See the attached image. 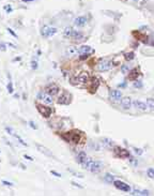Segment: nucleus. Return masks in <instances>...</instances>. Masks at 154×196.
Returning <instances> with one entry per match:
<instances>
[{
  "mask_svg": "<svg viewBox=\"0 0 154 196\" xmlns=\"http://www.w3.org/2000/svg\"><path fill=\"white\" fill-rule=\"evenodd\" d=\"M24 158H25V159H27V160H29V161H33V159H32L31 157H29V156H26V154L24 156Z\"/></svg>",
  "mask_w": 154,
  "mask_h": 196,
  "instance_id": "nucleus-46",
  "label": "nucleus"
},
{
  "mask_svg": "<svg viewBox=\"0 0 154 196\" xmlns=\"http://www.w3.org/2000/svg\"><path fill=\"white\" fill-rule=\"evenodd\" d=\"M77 80H78V82H81V84H87L89 81V74L87 72H83V73L78 75Z\"/></svg>",
  "mask_w": 154,
  "mask_h": 196,
  "instance_id": "nucleus-14",
  "label": "nucleus"
},
{
  "mask_svg": "<svg viewBox=\"0 0 154 196\" xmlns=\"http://www.w3.org/2000/svg\"><path fill=\"white\" fill-rule=\"evenodd\" d=\"M92 162H93V161H92V159H91V158H88V157H87L86 161H85L83 164H81V165H83V166H84V168H86V169H89V167H90V165H91V163H92Z\"/></svg>",
  "mask_w": 154,
  "mask_h": 196,
  "instance_id": "nucleus-26",
  "label": "nucleus"
},
{
  "mask_svg": "<svg viewBox=\"0 0 154 196\" xmlns=\"http://www.w3.org/2000/svg\"><path fill=\"white\" fill-rule=\"evenodd\" d=\"M66 53H68L69 56H75L76 54H78V49L74 46H70V47L66 49Z\"/></svg>",
  "mask_w": 154,
  "mask_h": 196,
  "instance_id": "nucleus-24",
  "label": "nucleus"
},
{
  "mask_svg": "<svg viewBox=\"0 0 154 196\" xmlns=\"http://www.w3.org/2000/svg\"><path fill=\"white\" fill-rule=\"evenodd\" d=\"M7 30H8V31H9L10 33H11L12 35H13V37H14V38H17V34H16V33H15V32L13 31V30H12V29H9V28H8Z\"/></svg>",
  "mask_w": 154,
  "mask_h": 196,
  "instance_id": "nucleus-40",
  "label": "nucleus"
},
{
  "mask_svg": "<svg viewBox=\"0 0 154 196\" xmlns=\"http://www.w3.org/2000/svg\"><path fill=\"white\" fill-rule=\"evenodd\" d=\"M133 104H134V106L137 108V109H140V110H146L147 108H148V106L145 104V103L141 102V101H139V100L134 101V102H133Z\"/></svg>",
  "mask_w": 154,
  "mask_h": 196,
  "instance_id": "nucleus-19",
  "label": "nucleus"
},
{
  "mask_svg": "<svg viewBox=\"0 0 154 196\" xmlns=\"http://www.w3.org/2000/svg\"><path fill=\"white\" fill-rule=\"evenodd\" d=\"M147 106L150 108L151 110H154V99H151V97L147 99Z\"/></svg>",
  "mask_w": 154,
  "mask_h": 196,
  "instance_id": "nucleus-29",
  "label": "nucleus"
},
{
  "mask_svg": "<svg viewBox=\"0 0 154 196\" xmlns=\"http://www.w3.org/2000/svg\"><path fill=\"white\" fill-rule=\"evenodd\" d=\"M0 50H2V51L7 50V45L4 43H2V42H0Z\"/></svg>",
  "mask_w": 154,
  "mask_h": 196,
  "instance_id": "nucleus-37",
  "label": "nucleus"
},
{
  "mask_svg": "<svg viewBox=\"0 0 154 196\" xmlns=\"http://www.w3.org/2000/svg\"><path fill=\"white\" fill-rule=\"evenodd\" d=\"M73 32H74L73 28H72V27H66L64 29V31H63V35H64V37H66V38H71L72 34H73Z\"/></svg>",
  "mask_w": 154,
  "mask_h": 196,
  "instance_id": "nucleus-23",
  "label": "nucleus"
},
{
  "mask_svg": "<svg viewBox=\"0 0 154 196\" xmlns=\"http://www.w3.org/2000/svg\"><path fill=\"white\" fill-rule=\"evenodd\" d=\"M124 58H125V60H127V61H131V60H133L135 58V54L133 53V51H130V53H125L124 54Z\"/></svg>",
  "mask_w": 154,
  "mask_h": 196,
  "instance_id": "nucleus-27",
  "label": "nucleus"
},
{
  "mask_svg": "<svg viewBox=\"0 0 154 196\" xmlns=\"http://www.w3.org/2000/svg\"><path fill=\"white\" fill-rule=\"evenodd\" d=\"M8 91H9V93H13V91H14V88H13V84H12V81H9V84H8Z\"/></svg>",
  "mask_w": 154,
  "mask_h": 196,
  "instance_id": "nucleus-35",
  "label": "nucleus"
},
{
  "mask_svg": "<svg viewBox=\"0 0 154 196\" xmlns=\"http://www.w3.org/2000/svg\"><path fill=\"white\" fill-rule=\"evenodd\" d=\"M4 10H7L8 13H9V12H12V8L10 7V6H6V7H4Z\"/></svg>",
  "mask_w": 154,
  "mask_h": 196,
  "instance_id": "nucleus-42",
  "label": "nucleus"
},
{
  "mask_svg": "<svg viewBox=\"0 0 154 196\" xmlns=\"http://www.w3.org/2000/svg\"><path fill=\"white\" fill-rule=\"evenodd\" d=\"M139 76V71L137 69H133L131 72H128V79L130 80H136Z\"/></svg>",
  "mask_w": 154,
  "mask_h": 196,
  "instance_id": "nucleus-18",
  "label": "nucleus"
},
{
  "mask_svg": "<svg viewBox=\"0 0 154 196\" xmlns=\"http://www.w3.org/2000/svg\"><path fill=\"white\" fill-rule=\"evenodd\" d=\"M31 68L33 70H37L38 69V63H37V61H32L31 62Z\"/></svg>",
  "mask_w": 154,
  "mask_h": 196,
  "instance_id": "nucleus-38",
  "label": "nucleus"
},
{
  "mask_svg": "<svg viewBox=\"0 0 154 196\" xmlns=\"http://www.w3.org/2000/svg\"><path fill=\"white\" fill-rule=\"evenodd\" d=\"M147 173H148V176L150 178H152V179L154 178V169L153 168H149Z\"/></svg>",
  "mask_w": 154,
  "mask_h": 196,
  "instance_id": "nucleus-36",
  "label": "nucleus"
},
{
  "mask_svg": "<svg viewBox=\"0 0 154 196\" xmlns=\"http://www.w3.org/2000/svg\"><path fill=\"white\" fill-rule=\"evenodd\" d=\"M37 109L42 116H44L45 118H49L51 116V113H53V109L48 106H45L42 104H37Z\"/></svg>",
  "mask_w": 154,
  "mask_h": 196,
  "instance_id": "nucleus-2",
  "label": "nucleus"
},
{
  "mask_svg": "<svg viewBox=\"0 0 154 196\" xmlns=\"http://www.w3.org/2000/svg\"><path fill=\"white\" fill-rule=\"evenodd\" d=\"M63 139H65L66 142H72L74 144H78L80 142V134L79 132L77 131H71V132H68L63 134V135H61Z\"/></svg>",
  "mask_w": 154,
  "mask_h": 196,
  "instance_id": "nucleus-1",
  "label": "nucleus"
},
{
  "mask_svg": "<svg viewBox=\"0 0 154 196\" xmlns=\"http://www.w3.org/2000/svg\"><path fill=\"white\" fill-rule=\"evenodd\" d=\"M72 99V95L66 91H63L62 93L60 94V96L58 97V104H62V105H69L71 103V100Z\"/></svg>",
  "mask_w": 154,
  "mask_h": 196,
  "instance_id": "nucleus-4",
  "label": "nucleus"
},
{
  "mask_svg": "<svg viewBox=\"0 0 154 196\" xmlns=\"http://www.w3.org/2000/svg\"><path fill=\"white\" fill-rule=\"evenodd\" d=\"M135 152H136L137 154H142V150H141V149H137V148H135Z\"/></svg>",
  "mask_w": 154,
  "mask_h": 196,
  "instance_id": "nucleus-45",
  "label": "nucleus"
},
{
  "mask_svg": "<svg viewBox=\"0 0 154 196\" xmlns=\"http://www.w3.org/2000/svg\"><path fill=\"white\" fill-rule=\"evenodd\" d=\"M2 183H3L4 185H7V187H13V183H12V182L6 181V180H3V181H2Z\"/></svg>",
  "mask_w": 154,
  "mask_h": 196,
  "instance_id": "nucleus-39",
  "label": "nucleus"
},
{
  "mask_svg": "<svg viewBox=\"0 0 154 196\" xmlns=\"http://www.w3.org/2000/svg\"><path fill=\"white\" fill-rule=\"evenodd\" d=\"M134 87H138V88H140V87H142V84H141V82H139V81H138V82H135V84H134Z\"/></svg>",
  "mask_w": 154,
  "mask_h": 196,
  "instance_id": "nucleus-43",
  "label": "nucleus"
},
{
  "mask_svg": "<svg viewBox=\"0 0 154 196\" xmlns=\"http://www.w3.org/2000/svg\"><path fill=\"white\" fill-rule=\"evenodd\" d=\"M35 147H37V149L39 150V152L43 153L44 156H46V157H49V158H51V157H53V153H51V151L49 150V149H47V148H46V147H44L43 145H40V144H35Z\"/></svg>",
  "mask_w": 154,
  "mask_h": 196,
  "instance_id": "nucleus-11",
  "label": "nucleus"
},
{
  "mask_svg": "<svg viewBox=\"0 0 154 196\" xmlns=\"http://www.w3.org/2000/svg\"><path fill=\"white\" fill-rule=\"evenodd\" d=\"M132 195H149L148 191H139V190H134L131 193Z\"/></svg>",
  "mask_w": 154,
  "mask_h": 196,
  "instance_id": "nucleus-28",
  "label": "nucleus"
},
{
  "mask_svg": "<svg viewBox=\"0 0 154 196\" xmlns=\"http://www.w3.org/2000/svg\"><path fill=\"white\" fill-rule=\"evenodd\" d=\"M122 97V93L119 90H111L110 91V99L114 101H120V99Z\"/></svg>",
  "mask_w": 154,
  "mask_h": 196,
  "instance_id": "nucleus-15",
  "label": "nucleus"
},
{
  "mask_svg": "<svg viewBox=\"0 0 154 196\" xmlns=\"http://www.w3.org/2000/svg\"><path fill=\"white\" fill-rule=\"evenodd\" d=\"M14 137H15V138H16V139H17V141H18V142H19L20 144H22V145H23V146H26V147H27V146H28V145H27V143H26V142L24 141V139H23L22 137H20V136L18 135V134H15V136H14Z\"/></svg>",
  "mask_w": 154,
  "mask_h": 196,
  "instance_id": "nucleus-31",
  "label": "nucleus"
},
{
  "mask_svg": "<svg viewBox=\"0 0 154 196\" xmlns=\"http://www.w3.org/2000/svg\"><path fill=\"white\" fill-rule=\"evenodd\" d=\"M102 167H103V163H102V162H100V161H93V162L91 163V165H90L89 171H90L91 173L96 174V173L101 172Z\"/></svg>",
  "mask_w": 154,
  "mask_h": 196,
  "instance_id": "nucleus-7",
  "label": "nucleus"
},
{
  "mask_svg": "<svg viewBox=\"0 0 154 196\" xmlns=\"http://www.w3.org/2000/svg\"><path fill=\"white\" fill-rule=\"evenodd\" d=\"M132 99L128 96H125V97H121V106L122 108H124V109H128V108H131L132 106Z\"/></svg>",
  "mask_w": 154,
  "mask_h": 196,
  "instance_id": "nucleus-12",
  "label": "nucleus"
},
{
  "mask_svg": "<svg viewBox=\"0 0 154 196\" xmlns=\"http://www.w3.org/2000/svg\"><path fill=\"white\" fill-rule=\"evenodd\" d=\"M115 156L118 157V158H121V159H126L130 157V152H128L127 150H125V149H123V148H119V147H116L115 148Z\"/></svg>",
  "mask_w": 154,
  "mask_h": 196,
  "instance_id": "nucleus-6",
  "label": "nucleus"
},
{
  "mask_svg": "<svg viewBox=\"0 0 154 196\" xmlns=\"http://www.w3.org/2000/svg\"><path fill=\"white\" fill-rule=\"evenodd\" d=\"M74 24L77 27H84V26L87 24V18L85 16H78L74 19Z\"/></svg>",
  "mask_w": 154,
  "mask_h": 196,
  "instance_id": "nucleus-13",
  "label": "nucleus"
},
{
  "mask_svg": "<svg viewBox=\"0 0 154 196\" xmlns=\"http://www.w3.org/2000/svg\"><path fill=\"white\" fill-rule=\"evenodd\" d=\"M121 71H122L123 74H127L128 73V65L127 64H123L121 66Z\"/></svg>",
  "mask_w": 154,
  "mask_h": 196,
  "instance_id": "nucleus-34",
  "label": "nucleus"
},
{
  "mask_svg": "<svg viewBox=\"0 0 154 196\" xmlns=\"http://www.w3.org/2000/svg\"><path fill=\"white\" fill-rule=\"evenodd\" d=\"M101 145L105 148H110L112 145H114V143H112V141L109 138H103L101 141Z\"/></svg>",
  "mask_w": 154,
  "mask_h": 196,
  "instance_id": "nucleus-21",
  "label": "nucleus"
},
{
  "mask_svg": "<svg viewBox=\"0 0 154 196\" xmlns=\"http://www.w3.org/2000/svg\"><path fill=\"white\" fill-rule=\"evenodd\" d=\"M59 90H60V89H59V87H58L57 85L51 84V85H49V86L46 87L45 92H46V93H48L49 95L54 96V95H56V94L59 93Z\"/></svg>",
  "mask_w": 154,
  "mask_h": 196,
  "instance_id": "nucleus-8",
  "label": "nucleus"
},
{
  "mask_svg": "<svg viewBox=\"0 0 154 196\" xmlns=\"http://www.w3.org/2000/svg\"><path fill=\"white\" fill-rule=\"evenodd\" d=\"M114 184H115V187L118 190L123 191V192H130V191H131L130 185L124 183V182H122V181H119V180H116V181H114Z\"/></svg>",
  "mask_w": 154,
  "mask_h": 196,
  "instance_id": "nucleus-9",
  "label": "nucleus"
},
{
  "mask_svg": "<svg viewBox=\"0 0 154 196\" xmlns=\"http://www.w3.org/2000/svg\"><path fill=\"white\" fill-rule=\"evenodd\" d=\"M111 62L108 60H103L101 62L97 64V70L101 71V72H104V71H108L110 68H111Z\"/></svg>",
  "mask_w": 154,
  "mask_h": 196,
  "instance_id": "nucleus-10",
  "label": "nucleus"
},
{
  "mask_svg": "<svg viewBox=\"0 0 154 196\" xmlns=\"http://www.w3.org/2000/svg\"><path fill=\"white\" fill-rule=\"evenodd\" d=\"M134 2L136 3V6L138 8H142L147 3V0H134Z\"/></svg>",
  "mask_w": 154,
  "mask_h": 196,
  "instance_id": "nucleus-30",
  "label": "nucleus"
},
{
  "mask_svg": "<svg viewBox=\"0 0 154 196\" xmlns=\"http://www.w3.org/2000/svg\"><path fill=\"white\" fill-rule=\"evenodd\" d=\"M6 131L10 134V135H12V136H15V134H16V132H15L12 128H10V127H6Z\"/></svg>",
  "mask_w": 154,
  "mask_h": 196,
  "instance_id": "nucleus-33",
  "label": "nucleus"
},
{
  "mask_svg": "<svg viewBox=\"0 0 154 196\" xmlns=\"http://www.w3.org/2000/svg\"><path fill=\"white\" fill-rule=\"evenodd\" d=\"M130 161H131V162H132L133 164H135V165H137V161H135V160H134V159H133V158H131V159H130Z\"/></svg>",
  "mask_w": 154,
  "mask_h": 196,
  "instance_id": "nucleus-47",
  "label": "nucleus"
},
{
  "mask_svg": "<svg viewBox=\"0 0 154 196\" xmlns=\"http://www.w3.org/2000/svg\"><path fill=\"white\" fill-rule=\"evenodd\" d=\"M86 159H87V154H86V152H85V151H80L78 154H77L76 161H77V163L83 164V163L86 161Z\"/></svg>",
  "mask_w": 154,
  "mask_h": 196,
  "instance_id": "nucleus-20",
  "label": "nucleus"
},
{
  "mask_svg": "<svg viewBox=\"0 0 154 196\" xmlns=\"http://www.w3.org/2000/svg\"><path fill=\"white\" fill-rule=\"evenodd\" d=\"M57 32V29L54 28V27H49V26H44L41 29V35L43 38H49V37H53V35Z\"/></svg>",
  "mask_w": 154,
  "mask_h": 196,
  "instance_id": "nucleus-3",
  "label": "nucleus"
},
{
  "mask_svg": "<svg viewBox=\"0 0 154 196\" xmlns=\"http://www.w3.org/2000/svg\"><path fill=\"white\" fill-rule=\"evenodd\" d=\"M29 124H30V127H31L32 129H34V130H37V129H38V127L35 125V123H34L33 121H30V122H29Z\"/></svg>",
  "mask_w": 154,
  "mask_h": 196,
  "instance_id": "nucleus-41",
  "label": "nucleus"
},
{
  "mask_svg": "<svg viewBox=\"0 0 154 196\" xmlns=\"http://www.w3.org/2000/svg\"><path fill=\"white\" fill-rule=\"evenodd\" d=\"M104 180H105L106 182H108V183H114L115 177L112 176V175H110V174H106L105 176H104Z\"/></svg>",
  "mask_w": 154,
  "mask_h": 196,
  "instance_id": "nucleus-25",
  "label": "nucleus"
},
{
  "mask_svg": "<svg viewBox=\"0 0 154 196\" xmlns=\"http://www.w3.org/2000/svg\"><path fill=\"white\" fill-rule=\"evenodd\" d=\"M71 39H73V41H75V42H81L84 39H85V37L83 34H81L80 32H78V31H76V30H74V32H73V34H72V37H71Z\"/></svg>",
  "mask_w": 154,
  "mask_h": 196,
  "instance_id": "nucleus-16",
  "label": "nucleus"
},
{
  "mask_svg": "<svg viewBox=\"0 0 154 196\" xmlns=\"http://www.w3.org/2000/svg\"><path fill=\"white\" fill-rule=\"evenodd\" d=\"M99 86H100V81L99 79H96V78H93L91 80V85L89 87V90L91 92H95L97 90V88H99Z\"/></svg>",
  "mask_w": 154,
  "mask_h": 196,
  "instance_id": "nucleus-17",
  "label": "nucleus"
},
{
  "mask_svg": "<svg viewBox=\"0 0 154 196\" xmlns=\"http://www.w3.org/2000/svg\"><path fill=\"white\" fill-rule=\"evenodd\" d=\"M38 99L39 100H41V101H43L45 104H48V105H50V104H53V96L51 95H49L48 93H46V92H43V91H41V92H39V94H38Z\"/></svg>",
  "mask_w": 154,
  "mask_h": 196,
  "instance_id": "nucleus-5",
  "label": "nucleus"
},
{
  "mask_svg": "<svg viewBox=\"0 0 154 196\" xmlns=\"http://www.w3.org/2000/svg\"><path fill=\"white\" fill-rule=\"evenodd\" d=\"M91 47L88 45H84V46H81V47L78 48V54H89L90 51H91Z\"/></svg>",
  "mask_w": 154,
  "mask_h": 196,
  "instance_id": "nucleus-22",
  "label": "nucleus"
},
{
  "mask_svg": "<svg viewBox=\"0 0 154 196\" xmlns=\"http://www.w3.org/2000/svg\"><path fill=\"white\" fill-rule=\"evenodd\" d=\"M90 147H92V148H94L96 151H99V150H101V145L100 144H97V143H91L90 144Z\"/></svg>",
  "mask_w": 154,
  "mask_h": 196,
  "instance_id": "nucleus-32",
  "label": "nucleus"
},
{
  "mask_svg": "<svg viewBox=\"0 0 154 196\" xmlns=\"http://www.w3.org/2000/svg\"><path fill=\"white\" fill-rule=\"evenodd\" d=\"M51 174L55 175V176H56V177H58V178H59V177H61V175H60V174H58L57 172H55V171H51Z\"/></svg>",
  "mask_w": 154,
  "mask_h": 196,
  "instance_id": "nucleus-44",
  "label": "nucleus"
},
{
  "mask_svg": "<svg viewBox=\"0 0 154 196\" xmlns=\"http://www.w3.org/2000/svg\"><path fill=\"white\" fill-rule=\"evenodd\" d=\"M23 1H26V2H28V1H34V0H23Z\"/></svg>",
  "mask_w": 154,
  "mask_h": 196,
  "instance_id": "nucleus-48",
  "label": "nucleus"
}]
</instances>
